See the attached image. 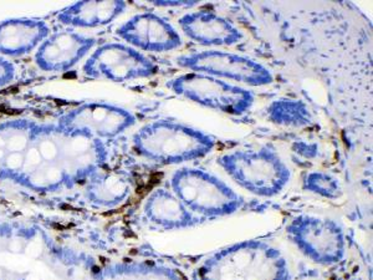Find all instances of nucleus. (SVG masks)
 <instances>
[{"instance_id": "f257e3e1", "label": "nucleus", "mask_w": 373, "mask_h": 280, "mask_svg": "<svg viewBox=\"0 0 373 280\" xmlns=\"http://www.w3.org/2000/svg\"><path fill=\"white\" fill-rule=\"evenodd\" d=\"M198 280H288L284 253L264 241H243L217 250L198 265Z\"/></svg>"}, {"instance_id": "f03ea898", "label": "nucleus", "mask_w": 373, "mask_h": 280, "mask_svg": "<svg viewBox=\"0 0 373 280\" xmlns=\"http://www.w3.org/2000/svg\"><path fill=\"white\" fill-rule=\"evenodd\" d=\"M215 145L214 136L170 119L144 125L133 136V147L139 156L164 166L203 158L214 150Z\"/></svg>"}, {"instance_id": "7ed1b4c3", "label": "nucleus", "mask_w": 373, "mask_h": 280, "mask_svg": "<svg viewBox=\"0 0 373 280\" xmlns=\"http://www.w3.org/2000/svg\"><path fill=\"white\" fill-rule=\"evenodd\" d=\"M218 165L237 185L259 197H275L291 181L287 163L270 147L223 153Z\"/></svg>"}, {"instance_id": "20e7f679", "label": "nucleus", "mask_w": 373, "mask_h": 280, "mask_svg": "<svg viewBox=\"0 0 373 280\" xmlns=\"http://www.w3.org/2000/svg\"><path fill=\"white\" fill-rule=\"evenodd\" d=\"M170 185L171 191L200 219L228 217L244 207L240 194L202 168L183 167L174 171Z\"/></svg>"}, {"instance_id": "39448f33", "label": "nucleus", "mask_w": 373, "mask_h": 280, "mask_svg": "<svg viewBox=\"0 0 373 280\" xmlns=\"http://www.w3.org/2000/svg\"><path fill=\"white\" fill-rule=\"evenodd\" d=\"M286 235L301 254L320 265L337 264L347 250L342 226L327 217L297 214L288 221Z\"/></svg>"}, {"instance_id": "423d86ee", "label": "nucleus", "mask_w": 373, "mask_h": 280, "mask_svg": "<svg viewBox=\"0 0 373 280\" xmlns=\"http://www.w3.org/2000/svg\"><path fill=\"white\" fill-rule=\"evenodd\" d=\"M167 87L180 97L232 116L245 115L255 101L254 93L247 89L200 72L171 78Z\"/></svg>"}, {"instance_id": "0eeeda50", "label": "nucleus", "mask_w": 373, "mask_h": 280, "mask_svg": "<svg viewBox=\"0 0 373 280\" xmlns=\"http://www.w3.org/2000/svg\"><path fill=\"white\" fill-rule=\"evenodd\" d=\"M158 71V65L143 52L122 43H107L98 46L82 68L86 77L113 83L148 78Z\"/></svg>"}, {"instance_id": "6e6552de", "label": "nucleus", "mask_w": 373, "mask_h": 280, "mask_svg": "<svg viewBox=\"0 0 373 280\" xmlns=\"http://www.w3.org/2000/svg\"><path fill=\"white\" fill-rule=\"evenodd\" d=\"M177 64L191 72L229 78L250 86H266L274 83L273 72L263 64L229 51L205 50L180 55Z\"/></svg>"}, {"instance_id": "1a4fd4ad", "label": "nucleus", "mask_w": 373, "mask_h": 280, "mask_svg": "<svg viewBox=\"0 0 373 280\" xmlns=\"http://www.w3.org/2000/svg\"><path fill=\"white\" fill-rule=\"evenodd\" d=\"M131 111L107 102H84L64 113L56 126L65 132L82 133L95 138H112L136 124Z\"/></svg>"}, {"instance_id": "9d476101", "label": "nucleus", "mask_w": 373, "mask_h": 280, "mask_svg": "<svg viewBox=\"0 0 373 280\" xmlns=\"http://www.w3.org/2000/svg\"><path fill=\"white\" fill-rule=\"evenodd\" d=\"M116 34L136 50L167 52L182 46L178 30L154 13L136 14L119 26Z\"/></svg>"}, {"instance_id": "9b49d317", "label": "nucleus", "mask_w": 373, "mask_h": 280, "mask_svg": "<svg viewBox=\"0 0 373 280\" xmlns=\"http://www.w3.org/2000/svg\"><path fill=\"white\" fill-rule=\"evenodd\" d=\"M95 37L74 30L50 34L35 52L37 68L46 72H66L92 50Z\"/></svg>"}, {"instance_id": "f8f14e48", "label": "nucleus", "mask_w": 373, "mask_h": 280, "mask_svg": "<svg viewBox=\"0 0 373 280\" xmlns=\"http://www.w3.org/2000/svg\"><path fill=\"white\" fill-rule=\"evenodd\" d=\"M178 23L189 39L203 46H232L244 37L230 20L208 10L186 13Z\"/></svg>"}, {"instance_id": "ddd939ff", "label": "nucleus", "mask_w": 373, "mask_h": 280, "mask_svg": "<svg viewBox=\"0 0 373 280\" xmlns=\"http://www.w3.org/2000/svg\"><path fill=\"white\" fill-rule=\"evenodd\" d=\"M50 35V28L42 19L14 17L0 22V56L19 57L40 46Z\"/></svg>"}, {"instance_id": "4468645a", "label": "nucleus", "mask_w": 373, "mask_h": 280, "mask_svg": "<svg viewBox=\"0 0 373 280\" xmlns=\"http://www.w3.org/2000/svg\"><path fill=\"white\" fill-rule=\"evenodd\" d=\"M143 212L151 223L164 230L192 228L202 222L173 192L165 188L154 189L148 195Z\"/></svg>"}, {"instance_id": "2eb2a0df", "label": "nucleus", "mask_w": 373, "mask_h": 280, "mask_svg": "<svg viewBox=\"0 0 373 280\" xmlns=\"http://www.w3.org/2000/svg\"><path fill=\"white\" fill-rule=\"evenodd\" d=\"M126 2H77L57 13V20L71 28H100L109 25L127 9Z\"/></svg>"}, {"instance_id": "dca6fc26", "label": "nucleus", "mask_w": 373, "mask_h": 280, "mask_svg": "<svg viewBox=\"0 0 373 280\" xmlns=\"http://www.w3.org/2000/svg\"><path fill=\"white\" fill-rule=\"evenodd\" d=\"M130 192V181L115 172H106L103 177L93 182L90 189L92 199L102 206H116L123 202Z\"/></svg>"}, {"instance_id": "f3484780", "label": "nucleus", "mask_w": 373, "mask_h": 280, "mask_svg": "<svg viewBox=\"0 0 373 280\" xmlns=\"http://www.w3.org/2000/svg\"><path fill=\"white\" fill-rule=\"evenodd\" d=\"M40 126L31 119L16 118L0 124V131L5 138V147L10 153H22L34 141Z\"/></svg>"}, {"instance_id": "a211bd4d", "label": "nucleus", "mask_w": 373, "mask_h": 280, "mask_svg": "<svg viewBox=\"0 0 373 280\" xmlns=\"http://www.w3.org/2000/svg\"><path fill=\"white\" fill-rule=\"evenodd\" d=\"M267 116L282 126H305L310 124V110L302 101L276 100L267 107Z\"/></svg>"}, {"instance_id": "6ab92c4d", "label": "nucleus", "mask_w": 373, "mask_h": 280, "mask_svg": "<svg viewBox=\"0 0 373 280\" xmlns=\"http://www.w3.org/2000/svg\"><path fill=\"white\" fill-rule=\"evenodd\" d=\"M302 188L326 199H337L343 193L340 179L332 173L323 171H311L306 173L302 179Z\"/></svg>"}, {"instance_id": "aec40b11", "label": "nucleus", "mask_w": 373, "mask_h": 280, "mask_svg": "<svg viewBox=\"0 0 373 280\" xmlns=\"http://www.w3.org/2000/svg\"><path fill=\"white\" fill-rule=\"evenodd\" d=\"M16 77V69L13 63L0 56V89L10 85Z\"/></svg>"}, {"instance_id": "412c9836", "label": "nucleus", "mask_w": 373, "mask_h": 280, "mask_svg": "<svg viewBox=\"0 0 373 280\" xmlns=\"http://www.w3.org/2000/svg\"><path fill=\"white\" fill-rule=\"evenodd\" d=\"M5 165L11 170H19L24 166V156L23 153H10L5 158Z\"/></svg>"}, {"instance_id": "4be33fe9", "label": "nucleus", "mask_w": 373, "mask_h": 280, "mask_svg": "<svg viewBox=\"0 0 373 280\" xmlns=\"http://www.w3.org/2000/svg\"><path fill=\"white\" fill-rule=\"evenodd\" d=\"M154 5L157 7H192V5H195V3H189V2H154Z\"/></svg>"}]
</instances>
